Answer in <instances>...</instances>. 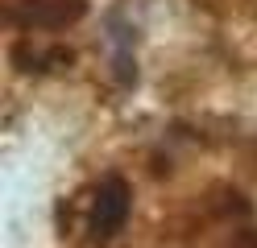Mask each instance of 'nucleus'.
<instances>
[{
	"instance_id": "nucleus-1",
	"label": "nucleus",
	"mask_w": 257,
	"mask_h": 248,
	"mask_svg": "<svg viewBox=\"0 0 257 248\" xmlns=\"http://www.w3.org/2000/svg\"><path fill=\"white\" fill-rule=\"evenodd\" d=\"M128 215V190L120 186V182H104L100 186V198H95V211H91V231L95 240L112 236Z\"/></svg>"
}]
</instances>
